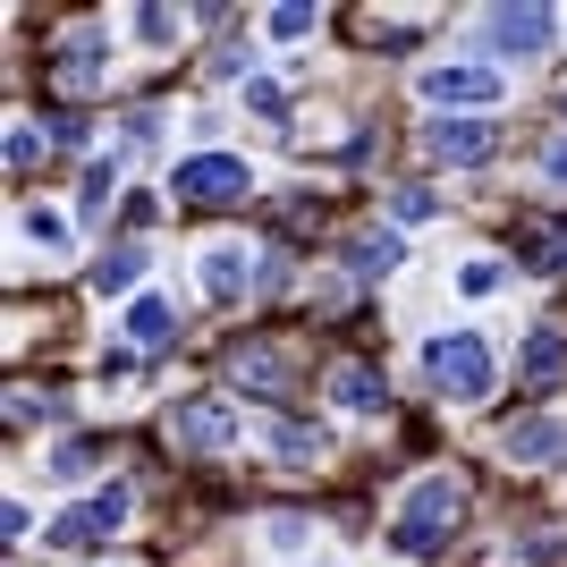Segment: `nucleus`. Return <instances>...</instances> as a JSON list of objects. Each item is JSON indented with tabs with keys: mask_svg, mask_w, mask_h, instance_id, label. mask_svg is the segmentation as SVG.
<instances>
[{
	"mask_svg": "<svg viewBox=\"0 0 567 567\" xmlns=\"http://www.w3.org/2000/svg\"><path fill=\"white\" fill-rule=\"evenodd\" d=\"M457 517H466V483H457V474H424V483L406 492L399 525H390V543H399L406 559H432V550L457 534Z\"/></svg>",
	"mask_w": 567,
	"mask_h": 567,
	"instance_id": "nucleus-1",
	"label": "nucleus"
},
{
	"mask_svg": "<svg viewBox=\"0 0 567 567\" xmlns=\"http://www.w3.org/2000/svg\"><path fill=\"white\" fill-rule=\"evenodd\" d=\"M424 373H432L441 399H483V390H492V348H483L474 331H450V339L424 348Z\"/></svg>",
	"mask_w": 567,
	"mask_h": 567,
	"instance_id": "nucleus-2",
	"label": "nucleus"
},
{
	"mask_svg": "<svg viewBox=\"0 0 567 567\" xmlns=\"http://www.w3.org/2000/svg\"><path fill=\"white\" fill-rule=\"evenodd\" d=\"M220 373H229V390H246V399H271V406L297 399V364H288V348H271V339H237Z\"/></svg>",
	"mask_w": 567,
	"mask_h": 567,
	"instance_id": "nucleus-3",
	"label": "nucleus"
},
{
	"mask_svg": "<svg viewBox=\"0 0 567 567\" xmlns=\"http://www.w3.org/2000/svg\"><path fill=\"white\" fill-rule=\"evenodd\" d=\"M424 153H432L441 169L492 162V153H499V118H432V127H424Z\"/></svg>",
	"mask_w": 567,
	"mask_h": 567,
	"instance_id": "nucleus-4",
	"label": "nucleus"
},
{
	"mask_svg": "<svg viewBox=\"0 0 567 567\" xmlns=\"http://www.w3.org/2000/svg\"><path fill=\"white\" fill-rule=\"evenodd\" d=\"M169 187L187 195V204H237L255 178H246V162H237V153H195V162L169 169Z\"/></svg>",
	"mask_w": 567,
	"mask_h": 567,
	"instance_id": "nucleus-5",
	"label": "nucleus"
},
{
	"mask_svg": "<svg viewBox=\"0 0 567 567\" xmlns=\"http://www.w3.org/2000/svg\"><path fill=\"white\" fill-rule=\"evenodd\" d=\"M162 441L213 457V450H229V441H237V415L220 399H187V406H169V415H162Z\"/></svg>",
	"mask_w": 567,
	"mask_h": 567,
	"instance_id": "nucleus-6",
	"label": "nucleus"
},
{
	"mask_svg": "<svg viewBox=\"0 0 567 567\" xmlns=\"http://www.w3.org/2000/svg\"><path fill=\"white\" fill-rule=\"evenodd\" d=\"M127 508H136V492H127V483H111V492H94L85 508H69V517L51 525V543H60V550H85V543H102V534H118V525H127Z\"/></svg>",
	"mask_w": 567,
	"mask_h": 567,
	"instance_id": "nucleus-7",
	"label": "nucleus"
},
{
	"mask_svg": "<svg viewBox=\"0 0 567 567\" xmlns=\"http://www.w3.org/2000/svg\"><path fill=\"white\" fill-rule=\"evenodd\" d=\"M483 25H492L483 43H492V51H517V60L550 51V34H559V18H550V9H492Z\"/></svg>",
	"mask_w": 567,
	"mask_h": 567,
	"instance_id": "nucleus-8",
	"label": "nucleus"
},
{
	"mask_svg": "<svg viewBox=\"0 0 567 567\" xmlns=\"http://www.w3.org/2000/svg\"><path fill=\"white\" fill-rule=\"evenodd\" d=\"M424 102H441V111H492V102H508V94H499L492 69H432Z\"/></svg>",
	"mask_w": 567,
	"mask_h": 567,
	"instance_id": "nucleus-9",
	"label": "nucleus"
},
{
	"mask_svg": "<svg viewBox=\"0 0 567 567\" xmlns=\"http://www.w3.org/2000/svg\"><path fill=\"white\" fill-rule=\"evenodd\" d=\"M499 450L517 457V466H550V457H567V424L559 415H525V424L499 432Z\"/></svg>",
	"mask_w": 567,
	"mask_h": 567,
	"instance_id": "nucleus-10",
	"label": "nucleus"
},
{
	"mask_svg": "<svg viewBox=\"0 0 567 567\" xmlns=\"http://www.w3.org/2000/svg\"><path fill=\"white\" fill-rule=\"evenodd\" d=\"M331 390H339V406H355V415H381V406H390V381H381L373 364H339Z\"/></svg>",
	"mask_w": 567,
	"mask_h": 567,
	"instance_id": "nucleus-11",
	"label": "nucleus"
},
{
	"mask_svg": "<svg viewBox=\"0 0 567 567\" xmlns=\"http://www.w3.org/2000/svg\"><path fill=\"white\" fill-rule=\"evenodd\" d=\"M525 381H534V390H559L567 381V331H534L525 339Z\"/></svg>",
	"mask_w": 567,
	"mask_h": 567,
	"instance_id": "nucleus-12",
	"label": "nucleus"
},
{
	"mask_svg": "<svg viewBox=\"0 0 567 567\" xmlns=\"http://www.w3.org/2000/svg\"><path fill=\"white\" fill-rule=\"evenodd\" d=\"M102 76V34L94 25H69V43H60V85H94Z\"/></svg>",
	"mask_w": 567,
	"mask_h": 567,
	"instance_id": "nucleus-13",
	"label": "nucleus"
},
{
	"mask_svg": "<svg viewBox=\"0 0 567 567\" xmlns=\"http://www.w3.org/2000/svg\"><path fill=\"white\" fill-rule=\"evenodd\" d=\"M127 331H136V348H169V339H178L169 297H136V306H127Z\"/></svg>",
	"mask_w": 567,
	"mask_h": 567,
	"instance_id": "nucleus-14",
	"label": "nucleus"
},
{
	"mask_svg": "<svg viewBox=\"0 0 567 567\" xmlns=\"http://www.w3.org/2000/svg\"><path fill=\"white\" fill-rule=\"evenodd\" d=\"M348 271H364V280L399 271V237H390V229H364V237H348Z\"/></svg>",
	"mask_w": 567,
	"mask_h": 567,
	"instance_id": "nucleus-15",
	"label": "nucleus"
},
{
	"mask_svg": "<svg viewBox=\"0 0 567 567\" xmlns=\"http://www.w3.org/2000/svg\"><path fill=\"white\" fill-rule=\"evenodd\" d=\"M204 288H213L220 306H237V297L255 288V271H246V255H229V246H220V255H204Z\"/></svg>",
	"mask_w": 567,
	"mask_h": 567,
	"instance_id": "nucleus-16",
	"label": "nucleus"
},
{
	"mask_svg": "<svg viewBox=\"0 0 567 567\" xmlns=\"http://www.w3.org/2000/svg\"><path fill=\"white\" fill-rule=\"evenodd\" d=\"M136 271H144V246H136V237H127V246H111V255L94 262V288H102V297H118V288L136 280Z\"/></svg>",
	"mask_w": 567,
	"mask_h": 567,
	"instance_id": "nucleus-17",
	"label": "nucleus"
},
{
	"mask_svg": "<svg viewBox=\"0 0 567 567\" xmlns=\"http://www.w3.org/2000/svg\"><path fill=\"white\" fill-rule=\"evenodd\" d=\"M271 457H280V466H313V457H322V424H280L271 432Z\"/></svg>",
	"mask_w": 567,
	"mask_h": 567,
	"instance_id": "nucleus-18",
	"label": "nucleus"
},
{
	"mask_svg": "<svg viewBox=\"0 0 567 567\" xmlns=\"http://www.w3.org/2000/svg\"><path fill=\"white\" fill-rule=\"evenodd\" d=\"M525 262H534V271H559L567 262V229L559 220H534V229H525Z\"/></svg>",
	"mask_w": 567,
	"mask_h": 567,
	"instance_id": "nucleus-19",
	"label": "nucleus"
},
{
	"mask_svg": "<svg viewBox=\"0 0 567 567\" xmlns=\"http://www.w3.org/2000/svg\"><path fill=\"white\" fill-rule=\"evenodd\" d=\"M111 187H118V178H111V162H94V169H85V195H76V213H85V220H102V213H111Z\"/></svg>",
	"mask_w": 567,
	"mask_h": 567,
	"instance_id": "nucleus-20",
	"label": "nucleus"
},
{
	"mask_svg": "<svg viewBox=\"0 0 567 567\" xmlns=\"http://www.w3.org/2000/svg\"><path fill=\"white\" fill-rule=\"evenodd\" d=\"M246 111L255 118H288V94L271 85V76H255V85H246Z\"/></svg>",
	"mask_w": 567,
	"mask_h": 567,
	"instance_id": "nucleus-21",
	"label": "nucleus"
},
{
	"mask_svg": "<svg viewBox=\"0 0 567 567\" xmlns=\"http://www.w3.org/2000/svg\"><path fill=\"white\" fill-rule=\"evenodd\" d=\"M313 25H322L313 9H271V34H280V43H306Z\"/></svg>",
	"mask_w": 567,
	"mask_h": 567,
	"instance_id": "nucleus-22",
	"label": "nucleus"
},
{
	"mask_svg": "<svg viewBox=\"0 0 567 567\" xmlns=\"http://www.w3.org/2000/svg\"><path fill=\"white\" fill-rule=\"evenodd\" d=\"M136 34L144 43H169V34H178V9H136Z\"/></svg>",
	"mask_w": 567,
	"mask_h": 567,
	"instance_id": "nucleus-23",
	"label": "nucleus"
},
{
	"mask_svg": "<svg viewBox=\"0 0 567 567\" xmlns=\"http://www.w3.org/2000/svg\"><path fill=\"white\" fill-rule=\"evenodd\" d=\"M25 237H34V246H69V220L60 213H25Z\"/></svg>",
	"mask_w": 567,
	"mask_h": 567,
	"instance_id": "nucleus-24",
	"label": "nucleus"
},
{
	"mask_svg": "<svg viewBox=\"0 0 567 567\" xmlns=\"http://www.w3.org/2000/svg\"><path fill=\"white\" fill-rule=\"evenodd\" d=\"M94 441H69V450H51V474H85V466H94Z\"/></svg>",
	"mask_w": 567,
	"mask_h": 567,
	"instance_id": "nucleus-25",
	"label": "nucleus"
},
{
	"mask_svg": "<svg viewBox=\"0 0 567 567\" xmlns=\"http://www.w3.org/2000/svg\"><path fill=\"white\" fill-rule=\"evenodd\" d=\"M43 162V136H34V127H18V136H9V169H34Z\"/></svg>",
	"mask_w": 567,
	"mask_h": 567,
	"instance_id": "nucleus-26",
	"label": "nucleus"
},
{
	"mask_svg": "<svg viewBox=\"0 0 567 567\" xmlns=\"http://www.w3.org/2000/svg\"><path fill=\"white\" fill-rule=\"evenodd\" d=\"M457 288H466V297H492V288H499V262H466V271H457Z\"/></svg>",
	"mask_w": 567,
	"mask_h": 567,
	"instance_id": "nucleus-27",
	"label": "nucleus"
},
{
	"mask_svg": "<svg viewBox=\"0 0 567 567\" xmlns=\"http://www.w3.org/2000/svg\"><path fill=\"white\" fill-rule=\"evenodd\" d=\"M246 69V34H229V43H213V76H237Z\"/></svg>",
	"mask_w": 567,
	"mask_h": 567,
	"instance_id": "nucleus-28",
	"label": "nucleus"
},
{
	"mask_svg": "<svg viewBox=\"0 0 567 567\" xmlns=\"http://www.w3.org/2000/svg\"><path fill=\"white\" fill-rule=\"evenodd\" d=\"M543 178H559V187H567V136H559V144H543Z\"/></svg>",
	"mask_w": 567,
	"mask_h": 567,
	"instance_id": "nucleus-29",
	"label": "nucleus"
}]
</instances>
